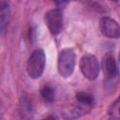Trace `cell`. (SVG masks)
<instances>
[{
    "instance_id": "cell-13",
    "label": "cell",
    "mask_w": 120,
    "mask_h": 120,
    "mask_svg": "<svg viewBox=\"0 0 120 120\" xmlns=\"http://www.w3.org/2000/svg\"><path fill=\"white\" fill-rule=\"evenodd\" d=\"M112 1H118V0H112Z\"/></svg>"
},
{
    "instance_id": "cell-5",
    "label": "cell",
    "mask_w": 120,
    "mask_h": 120,
    "mask_svg": "<svg viewBox=\"0 0 120 120\" xmlns=\"http://www.w3.org/2000/svg\"><path fill=\"white\" fill-rule=\"evenodd\" d=\"M99 30L103 36L109 38H118L120 37V25L108 16H104L99 21Z\"/></svg>"
},
{
    "instance_id": "cell-3",
    "label": "cell",
    "mask_w": 120,
    "mask_h": 120,
    "mask_svg": "<svg viewBox=\"0 0 120 120\" xmlns=\"http://www.w3.org/2000/svg\"><path fill=\"white\" fill-rule=\"evenodd\" d=\"M80 69L85 79L95 81L98 77L100 67L95 55L84 54L80 60Z\"/></svg>"
},
{
    "instance_id": "cell-9",
    "label": "cell",
    "mask_w": 120,
    "mask_h": 120,
    "mask_svg": "<svg viewBox=\"0 0 120 120\" xmlns=\"http://www.w3.org/2000/svg\"><path fill=\"white\" fill-rule=\"evenodd\" d=\"M40 95L45 102L51 103L54 100L55 98V90L51 85H44L40 89Z\"/></svg>"
},
{
    "instance_id": "cell-11",
    "label": "cell",
    "mask_w": 120,
    "mask_h": 120,
    "mask_svg": "<svg viewBox=\"0 0 120 120\" xmlns=\"http://www.w3.org/2000/svg\"><path fill=\"white\" fill-rule=\"evenodd\" d=\"M117 102H120V96H119V97H118V99H117V100H116V103H117Z\"/></svg>"
},
{
    "instance_id": "cell-8",
    "label": "cell",
    "mask_w": 120,
    "mask_h": 120,
    "mask_svg": "<svg viewBox=\"0 0 120 120\" xmlns=\"http://www.w3.org/2000/svg\"><path fill=\"white\" fill-rule=\"evenodd\" d=\"M76 99L77 101L83 106H93L95 104L94 98L91 94L86 92H78L76 94Z\"/></svg>"
},
{
    "instance_id": "cell-14",
    "label": "cell",
    "mask_w": 120,
    "mask_h": 120,
    "mask_svg": "<svg viewBox=\"0 0 120 120\" xmlns=\"http://www.w3.org/2000/svg\"><path fill=\"white\" fill-rule=\"evenodd\" d=\"M119 112H120V108H119Z\"/></svg>"
},
{
    "instance_id": "cell-1",
    "label": "cell",
    "mask_w": 120,
    "mask_h": 120,
    "mask_svg": "<svg viewBox=\"0 0 120 120\" xmlns=\"http://www.w3.org/2000/svg\"><path fill=\"white\" fill-rule=\"evenodd\" d=\"M76 64V53L71 48H65L59 52L57 70L61 77L68 78L72 75Z\"/></svg>"
},
{
    "instance_id": "cell-10",
    "label": "cell",
    "mask_w": 120,
    "mask_h": 120,
    "mask_svg": "<svg viewBox=\"0 0 120 120\" xmlns=\"http://www.w3.org/2000/svg\"><path fill=\"white\" fill-rule=\"evenodd\" d=\"M22 112H23V113H27V114H30L31 112H32V107H31V104L29 102V99L26 98L25 97H22Z\"/></svg>"
},
{
    "instance_id": "cell-12",
    "label": "cell",
    "mask_w": 120,
    "mask_h": 120,
    "mask_svg": "<svg viewBox=\"0 0 120 120\" xmlns=\"http://www.w3.org/2000/svg\"><path fill=\"white\" fill-rule=\"evenodd\" d=\"M118 61L120 62V52H119V55H118Z\"/></svg>"
},
{
    "instance_id": "cell-6",
    "label": "cell",
    "mask_w": 120,
    "mask_h": 120,
    "mask_svg": "<svg viewBox=\"0 0 120 120\" xmlns=\"http://www.w3.org/2000/svg\"><path fill=\"white\" fill-rule=\"evenodd\" d=\"M102 69H103L104 75L108 79L114 78L117 75V72H118L117 65H116L113 54L110 52L105 53L102 58Z\"/></svg>"
},
{
    "instance_id": "cell-2",
    "label": "cell",
    "mask_w": 120,
    "mask_h": 120,
    "mask_svg": "<svg viewBox=\"0 0 120 120\" xmlns=\"http://www.w3.org/2000/svg\"><path fill=\"white\" fill-rule=\"evenodd\" d=\"M46 65V55L42 49H36L29 56L26 64V71L31 79L37 80L43 74Z\"/></svg>"
},
{
    "instance_id": "cell-7",
    "label": "cell",
    "mask_w": 120,
    "mask_h": 120,
    "mask_svg": "<svg viewBox=\"0 0 120 120\" xmlns=\"http://www.w3.org/2000/svg\"><path fill=\"white\" fill-rule=\"evenodd\" d=\"M9 14H10V10H9V7L8 4H5L2 6L1 8V18H0V31H1V35H4L7 28H8V23L9 21Z\"/></svg>"
},
{
    "instance_id": "cell-4",
    "label": "cell",
    "mask_w": 120,
    "mask_h": 120,
    "mask_svg": "<svg viewBox=\"0 0 120 120\" xmlns=\"http://www.w3.org/2000/svg\"><path fill=\"white\" fill-rule=\"evenodd\" d=\"M45 23L52 35L57 36L63 29V15L60 8L48 10L44 16Z\"/></svg>"
}]
</instances>
